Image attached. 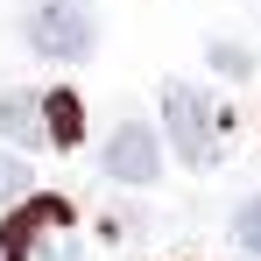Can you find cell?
Returning <instances> with one entry per match:
<instances>
[{"instance_id": "277c9868", "label": "cell", "mask_w": 261, "mask_h": 261, "mask_svg": "<svg viewBox=\"0 0 261 261\" xmlns=\"http://www.w3.org/2000/svg\"><path fill=\"white\" fill-rule=\"evenodd\" d=\"M106 176L113 184H155L163 176V148H155V134L141 127V120H120L113 127V141H106Z\"/></svg>"}, {"instance_id": "3957f363", "label": "cell", "mask_w": 261, "mask_h": 261, "mask_svg": "<svg viewBox=\"0 0 261 261\" xmlns=\"http://www.w3.org/2000/svg\"><path fill=\"white\" fill-rule=\"evenodd\" d=\"M21 36H29V49L49 57V64H78V57H92V43H99V21H92L85 0H43V7H29Z\"/></svg>"}, {"instance_id": "7a4b0ae2", "label": "cell", "mask_w": 261, "mask_h": 261, "mask_svg": "<svg viewBox=\"0 0 261 261\" xmlns=\"http://www.w3.org/2000/svg\"><path fill=\"white\" fill-rule=\"evenodd\" d=\"M163 120H170V141H176V163H191V170H212L219 148H226V134H233V120L219 113L212 99L198 85H163Z\"/></svg>"}, {"instance_id": "8992f818", "label": "cell", "mask_w": 261, "mask_h": 261, "mask_svg": "<svg viewBox=\"0 0 261 261\" xmlns=\"http://www.w3.org/2000/svg\"><path fill=\"white\" fill-rule=\"evenodd\" d=\"M43 127L57 148H78L85 141V106H78V92H49L43 99Z\"/></svg>"}, {"instance_id": "5b68a950", "label": "cell", "mask_w": 261, "mask_h": 261, "mask_svg": "<svg viewBox=\"0 0 261 261\" xmlns=\"http://www.w3.org/2000/svg\"><path fill=\"white\" fill-rule=\"evenodd\" d=\"M0 134H7L14 148L49 141V127H43V99H36V92H0Z\"/></svg>"}, {"instance_id": "52a82bcc", "label": "cell", "mask_w": 261, "mask_h": 261, "mask_svg": "<svg viewBox=\"0 0 261 261\" xmlns=\"http://www.w3.org/2000/svg\"><path fill=\"white\" fill-rule=\"evenodd\" d=\"M233 240H240V254L261 261V191L254 198H240V212H233Z\"/></svg>"}, {"instance_id": "6da1fadb", "label": "cell", "mask_w": 261, "mask_h": 261, "mask_svg": "<svg viewBox=\"0 0 261 261\" xmlns=\"http://www.w3.org/2000/svg\"><path fill=\"white\" fill-rule=\"evenodd\" d=\"M0 261H85L78 233H71V205L64 198H36V191L21 205H7Z\"/></svg>"}, {"instance_id": "9c48e42d", "label": "cell", "mask_w": 261, "mask_h": 261, "mask_svg": "<svg viewBox=\"0 0 261 261\" xmlns=\"http://www.w3.org/2000/svg\"><path fill=\"white\" fill-rule=\"evenodd\" d=\"M212 64L226 71V78H247V71H254V49L247 43H212Z\"/></svg>"}, {"instance_id": "ba28073f", "label": "cell", "mask_w": 261, "mask_h": 261, "mask_svg": "<svg viewBox=\"0 0 261 261\" xmlns=\"http://www.w3.org/2000/svg\"><path fill=\"white\" fill-rule=\"evenodd\" d=\"M21 198H29V163L0 155V212H7V205H21Z\"/></svg>"}]
</instances>
